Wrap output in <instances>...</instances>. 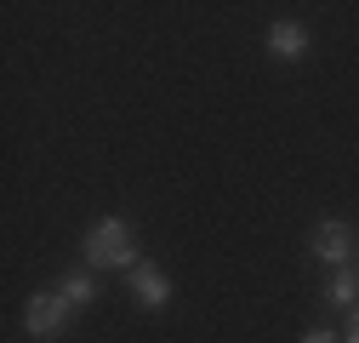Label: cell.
<instances>
[{"label": "cell", "instance_id": "ba28073f", "mask_svg": "<svg viewBox=\"0 0 359 343\" xmlns=\"http://www.w3.org/2000/svg\"><path fill=\"white\" fill-rule=\"evenodd\" d=\"M302 343H342V332H337V326H325V321H313V326L302 332Z\"/></svg>", "mask_w": 359, "mask_h": 343}, {"label": "cell", "instance_id": "277c9868", "mask_svg": "<svg viewBox=\"0 0 359 343\" xmlns=\"http://www.w3.org/2000/svg\"><path fill=\"white\" fill-rule=\"evenodd\" d=\"M262 46H268V58H280V63H302V58L313 52V34H308V23H291V18H280V23H268Z\"/></svg>", "mask_w": 359, "mask_h": 343}, {"label": "cell", "instance_id": "8992f818", "mask_svg": "<svg viewBox=\"0 0 359 343\" xmlns=\"http://www.w3.org/2000/svg\"><path fill=\"white\" fill-rule=\"evenodd\" d=\"M320 304L325 309H359V264H342V269H331L325 275V286H320Z\"/></svg>", "mask_w": 359, "mask_h": 343}, {"label": "cell", "instance_id": "5b68a950", "mask_svg": "<svg viewBox=\"0 0 359 343\" xmlns=\"http://www.w3.org/2000/svg\"><path fill=\"white\" fill-rule=\"evenodd\" d=\"M126 286H131V297H137L143 309H165L171 297H177V286H171V280H165L154 264H137V269L126 275Z\"/></svg>", "mask_w": 359, "mask_h": 343}, {"label": "cell", "instance_id": "6da1fadb", "mask_svg": "<svg viewBox=\"0 0 359 343\" xmlns=\"http://www.w3.org/2000/svg\"><path fill=\"white\" fill-rule=\"evenodd\" d=\"M80 252H86V264H92V269H120V275H131V269L143 264L131 218H97L92 229L80 235Z\"/></svg>", "mask_w": 359, "mask_h": 343}, {"label": "cell", "instance_id": "52a82bcc", "mask_svg": "<svg viewBox=\"0 0 359 343\" xmlns=\"http://www.w3.org/2000/svg\"><path fill=\"white\" fill-rule=\"evenodd\" d=\"M57 292L69 297L74 309H92V304H97V275H92V269H69V275L57 280Z\"/></svg>", "mask_w": 359, "mask_h": 343}, {"label": "cell", "instance_id": "9c48e42d", "mask_svg": "<svg viewBox=\"0 0 359 343\" xmlns=\"http://www.w3.org/2000/svg\"><path fill=\"white\" fill-rule=\"evenodd\" d=\"M337 332H342V343H359V309H348V315H342V326H337Z\"/></svg>", "mask_w": 359, "mask_h": 343}, {"label": "cell", "instance_id": "7a4b0ae2", "mask_svg": "<svg viewBox=\"0 0 359 343\" xmlns=\"http://www.w3.org/2000/svg\"><path fill=\"white\" fill-rule=\"evenodd\" d=\"M308 257H313V264H331V269L353 264V257H359V235H353V224H342V218H320V224L308 229Z\"/></svg>", "mask_w": 359, "mask_h": 343}, {"label": "cell", "instance_id": "30bf717a", "mask_svg": "<svg viewBox=\"0 0 359 343\" xmlns=\"http://www.w3.org/2000/svg\"><path fill=\"white\" fill-rule=\"evenodd\" d=\"M353 264H359V257H353Z\"/></svg>", "mask_w": 359, "mask_h": 343}, {"label": "cell", "instance_id": "3957f363", "mask_svg": "<svg viewBox=\"0 0 359 343\" xmlns=\"http://www.w3.org/2000/svg\"><path fill=\"white\" fill-rule=\"evenodd\" d=\"M69 315H74V304L63 292H34L29 304H23V326H29V337H40V343H57L63 332H69Z\"/></svg>", "mask_w": 359, "mask_h": 343}]
</instances>
